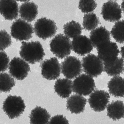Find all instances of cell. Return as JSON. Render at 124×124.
Returning <instances> with one entry per match:
<instances>
[{"instance_id": "obj_1", "label": "cell", "mask_w": 124, "mask_h": 124, "mask_svg": "<svg viewBox=\"0 0 124 124\" xmlns=\"http://www.w3.org/2000/svg\"><path fill=\"white\" fill-rule=\"evenodd\" d=\"M19 54L23 60L31 64L40 62L45 55L43 46L39 41H23Z\"/></svg>"}, {"instance_id": "obj_2", "label": "cell", "mask_w": 124, "mask_h": 124, "mask_svg": "<svg viewBox=\"0 0 124 124\" xmlns=\"http://www.w3.org/2000/svg\"><path fill=\"white\" fill-rule=\"evenodd\" d=\"M51 52L60 59L69 56L72 50L71 42L69 38L61 33L55 36L49 44Z\"/></svg>"}, {"instance_id": "obj_3", "label": "cell", "mask_w": 124, "mask_h": 124, "mask_svg": "<svg viewBox=\"0 0 124 124\" xmlns=\"http://www.w3.org/2000/svg\"><path fill=\"white\" fill-rule=\"evenodd\" d=\"M25 104L20 96L9 95L4 102L3 109L9 118L13 119L20 116L24 111Z\"/></svg>"}, {"instance_id": "obj_4", "label": "cell", "mask_w": 124, "mask_h": 124, "mask_svg": "<svg viewBox=\"0 0 124 124\" xmlns=\"http://www.w3.org/2000/svg\"><path fill=\"white\" fill-rule=\"evenodd\" d=\"M34 31L36 35L40 39L46 40L56 34L57 28L56 23L46 17L37 20L34 24Z\"/></svg>"}, {"instance_id": "obj_5", "label": "cell", "mask_w": 124, "mask_h": 124, "mask_svg": "<svg viewBox=\"0 0 124 124\" xmlns=\"http://www.w3.org/2000/svg\"><path fill=\"white\" fill-rule=\"evenodd\" d=\"M11 32L13 38L18 41H24L32 37L34 29L31 24L22 19H19L12 23Z\"/></svg>"}, {"instance_id": "obj_6", "label": "cell", "mask_w": 124, "mask_h": 124, "mask_svg": "<svg viewBox=\"0 0 124 124\" xmlns=\"http://www.w3.org/2000/svg\"><path fill=\"white\" fill-rule=\"evenodd\" d=\"M82 69L85 74L96 78L104 71V64L98 56L89 54L83 58L82 62Z\"/></svg>"}, {"instance_id": "obj_7", "label": "cell", "mask_w": 124, "mask_h": 124, "mask_svg": "<svg viewBox=\"0 0 124 124\" xmlns=\"http://www.w3.org/2000/svg\"><path fill=\"white\" fill-rule=\"evenodd\" d=\"M95 84L93 78L86 74H81L73 82V91L77 94L87 96L95 89Z\"/></svg>"}, {"instance_id": "obj_8", "label": "cell", "mask_w": 124, "mask_h": 124, "mask_svg": "<svg viewBox=\"0 0 124 124\" xmlns=\"http://www.w3.org/2000/svg\"><path fill=\"white\" fill-rule=\"evenodd\" d=\"M62 72L66 78L73 79L81 75L82 71V64L77 58L69 56L61 64Z\"/></svg>"}, {"instance_id": "obj_9", "label": "cell", "mask_w": 124, "mask_h": 124, "mask_svg": "<svg viewBox=\"0 0 124 124\" xmlns=\"http://www.w3.org/2000/svg\"><path fill=\"white\" fill-rule=\"evenodd\" d=\"M40 66L41 75L44 78L52 81L57 79L60 76L61 65L56 58H51L44 60Z\"/></svg>"}, {"instance_id": "obj_10", "label": "cell", "mask_w": 124, "mask_h": 124, "mask_svg": "<svg viewBox=\"0 0 124 124\" xmlns=\"http://www.w3.org/2000/svg\"><path fill=\"white\" fill-rule=\"evenodd\" d=\"M10 75L18 80H23L27 76L30 67L28 63L23 59L15 57L9 62L8 66Z\"/></svg>"}, {"instance_id": "obj_11", "label": "cell", "mask_w": 124, "mask_h": 124, "mask_svg": "<svg viewBox=\"0 0 124 124\" xmlns=\"http://www.w3.org/2000/svg\"><path fill=\"white\" fill-rule=\"evenodd\" d=\"M110 99V95L103 90H94L88 99L90 107L95 112L103 111L107 107Z\"/></svg>"}, {"instance_id": "obj_12", "label": "cell", "mask_w": 124, "mask_h": 124, "mask_svg": "<svg viewBox=\"0 0 124 124\" xmlns=\"http://www.w3.org/2000/svg\"><path fill=\"white\" fill-rule=\"evenodd\" d=\"M97 49L98 57L103 64L113 62L118 58L119 50L115 42L110 41L98 47Z\"/></svg>"}, {"instance_id": "obj_13", "label": "cell", "mask_w": 124, "mask_h": 124, "mask_svg": "<svg viewBox=\"0 0 124 124\" xmlns=\"http://www.w3.org/2000/svg\"><path fill=\"white\" fill-rule=\"evenodd\" d=\"M121 8L117 2L108 1L103 4L101 9L103 18L108 22H118L122 17Z\"/></svg>"}, {"instance_id": "obj_14", "label": "cell", "mask_w": 124, "mask_h": 124, "mask_svg": "<svg viewBox=\"0 0 124 124\" xmlns=\"http://www.w3.org/2000/svg\"><path fill=\"white\" fill-rule=\"evenodd\" d=\"M71 42L72 50L80 56L88 54L93 50L91 41L86 36L80 35L73 39Z\"/></svg>"}, {"instance_id": "obj_15", "label": "cell", "mask_w": 124, "mask_h": 124, "mask_svg": "<svg viewBox=\"0 0 124 124\" xmlns=\"http://www.w3.org/2000/svg\"><path fill=\"white\" fill-rule=\"evenodd\" d=\"M18 4L15 0H0V13L6 19L12 20L16 18L19 14Z\"/></svg>"}, {"instance_id": "obj_16", "label": "cell", "mask_w": 124, "mask_h": 124, "mask_svg": "<svg viewBox=\"0 0 124 124\" xmlns=\"http://www.w3.org/2000/svg\"><path fill=\"white\" fill-rule=\"evenodd\" d=\"M110 34L105 27L101 26L91 31L90 39L93 47L97 48L110 41Z\"/></svg>"}, {"instance_id": "obj_17", "label": "cell", "mask_w": 124, "mask_h": 124, "mask_svg": "<svg viewBox=\"0 0 124 124\" xmlns=\"http://www.w3.org/2000/svg\"><path fill=\"white\" fill-rule=\"evenodd\" d=\"M38 6L34 2L25 1L19 7V12L22 19L31 22L37 17L38 14Z\"/></svg>"}, {"instance_id": "obj_18", "label": "cell", "mask_w": 124, "mask_h": 124, "mask_svg": "<svg viewBox=\"0 0 124 124\" xmlns=\"http://www.w3.org/2000/svg\"><path fill=\"white\" fill-rule=\"evenodd\" d=\"M87 100L82 95L74 94L67 100L66 107L71 113L79 114L84 112Z\"/></svg>"}, {"instance_id": "obj_19", "label": "cell", "mask_w": 124, "mask_h": 124, "mask_svg": "<svg viewBox=\"0 0 124 124\" xmlns=\"http://www.w3.org/2000/svg\"><path fill=\"white\" fill-rule=\"evenodd\" d=\"M54 89L60 97L68 98L73 91V82L67 78L59 79L55 82Z\"/></svg>"}, {"instance_id": "obj_20", "label": "cell", "mask_w": 124, "mask_h": 124, "mask_svg": "<svg viewBox=\"0 0 124 124\" xmlns=\"http://www.w3.org/2000/svg\"><path fill=\"white\" fill-rule=\"evenodd\" d=\"M30 118L31 124H48L51 115L45 108L37 106L32 110Z\"/></svg>"}, {"instance_id": "obj_21", "label": "cell", "mask_w": 124, "mask_h": 124, "mask_svg": "<svg viewBox=\"0 0 124 124\" xmlns=\"http://www.w3.org/2000/svg\"><path fill=\"white\" fill-rule=\"evenodd\" d=\"M109 93L116 98L124 96V79L119 76H114L108 82V84Z\"/></svg>"}, {"instance_id": "obj_22", "label": "cell", "mask_w": 124, "mask_h": 124, "mask_svg": "<svg viewBox=\"0 0 124 124\" xmlns=\"http://www.w3.org/2000/svg\"><path fill=\"white\" fill-rule=\"evenodd\" d=\"M107 110L108 116L114 121L124 118V104L123 101H113L108 105Z\"/></svg>"}, {"instance_id": "obj_23", "label": "cell", "mask_w": 124, "mask_h": 124, "mask_svg": "<svg viewBox=\"0 0 124 124\" xmlns=\"http://www.w3.org/2000/svg\"><path fill=\"white\" fill-rule=\"evenodd\" d=\"M124 70V60L120 58H118L113 62L104 64V71L109 76H118Z\"/></svg>"}, {"instance_id": "obj_24", "label": "cell", "mask_w": 124, "mask_h": 124, "mask_svg": "<svg viewBox=\"0 0 124 124\" xmlns=\"http://www.w3.org/2000/svg\"><path fill=\"white\" fill-rule=\"evenodd\" d=\"M63 32L66 36L69 39H74L80 35L82 28L80 23L74 20L67 23L63 26Z\"/></svg>"}, {"instance_id": "obj_25", "label": "cell", "mask_w": 124, "mask_h": 124, "mask_svg": "<svg viewBox=\"0 0 124 124\" xmlns=\"http://www.w3.org/2000/svg\"><path fill=\"white\" fill-rule=\"evenodd\" d=\"M100 23V20L96 14L92 13L86 14L83 19L84 28L88 31H92L97 28Z\"/></svg>"}, {"instance_id": "obj_26", "label": "cell", "mask_w": 124, "mask_h": 124, "mask_svg": "<svg viewBox=\"0 0 124 124\" xmlns=\"http://www.w3.org/2000/svg\"><path fill=\"white\" fill-rule=\"evenodd\" d=\"M15 84V81L11 75L7 73L0 74V92H9Z\"/></svg>"}, {"instance_id": "obj_27", "label": "cell", "mask_w": 124, "mask_h": 124, "mask_svg": "<svg viewBox=\"0 0 124 124\" xmlns=\"http://www.w3.org/2000/svg\"><path fill=\"white\" fill-rule=\"evenodd\" d=\"M111 33L116 42L124 43V20L116 23L111 29Z\"/></svg>"}, {"instance_id": "obj_28", "label": "cell", "mask_w": 124, "mask_h": 124, "mask_svg": "<svg viewBox=\"0 0 124 124\" xmlns=\"http://www.w3.org/2000/svg\"><path fill=\"white\" fill-rule=\"evenodd\" d=\"M97 4L96 1L92 0H81L79 2L78 8L83 13H92L96 8Z\"/></svg>"}, {"instance_id": "obj_29", "label": "cell", "mask_w": 124, "mask_h": 124, "mask_svg": "<svg viewBox=\"0 0 124 124\" xmlns=\"http://www.w3.org/2000/svg\"><path fill=\"white\" fill-rule=\"evenodd\" d=\"M11 36L5 30L0 31V51H3L11 44Z\"/></svg>"}, {"instance_id": "obj_30", "label": "cell", "mask_w": 124, "mask_h": 124, "mask_svg": "<svg viewBox=\"0 0 124 124\" xmlns=\"http://www.w3.org/2000/svg\"><path fill=\"white\" fill-rule=\"evenodd\" d=\"M9 58L5 52L0 51V73L4 72L9 65Z\"/></svg>"}, {"instance_id": "obj_31", "label": "cell", "mask_w": 124, "mask_h": 124, "mask_svg": "<svg viewBox=\"0 0 124 124\" xmlns=\"http://www.w3.org/2000/svg\"><path fill=\"white\" fill-rule=\"evenodd\" d=\"M48 124H69V123L63 115H57L51 118Z\"/></svg>"}, {"instance_id": "obj_32", "label": "cell", "mask_w": 124, "mask_h": 124, "mask_svg": "<svg viewBox=\"0 0 124 124\" xmlns=\"http://www.w3.org/2000/svg\"><path fill=\"white\" fill-rule=\"evenodd\" d=\"M121 54L122 59L124 60V46L121 48Z\"/></svg>"}, {"instance_id": "obj_33", "label": "cell", "mask_w": 124, "mask_h": 124, "mask_svg": "<svg viewBox=\"0 0 124 124\" xmlns=\"http://www.w3.org/2000/svg\"><path fill=\"white\" fill-rule=\"evenodd\" d=\"M121 8L124 14V0L122 1L121 4Z\"/></svg>"}]
</instances>
